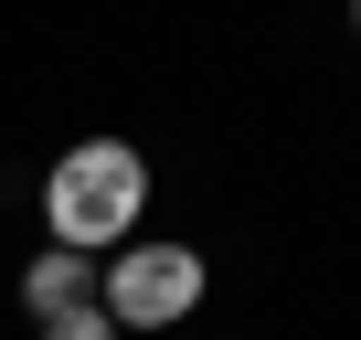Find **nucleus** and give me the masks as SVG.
<instances>
[{"instance_id":"1","label":"nucleus","mask_w":361,"mask_h":340,"mask_svg":"<svg viewBox=\"0 0 361 340\" xmlns=\"http://www.w3.org/2000/svg\"><path fill=\"white\" fill-rule=\"evenodd\" d=\"M138 213H149V159H138L128 138H75V149L43 170V224H54V245H75V255L138 245Z\"/></svg>"},{"instance_id":"2","label":"nucleus","mask_w":361,"mask_h":340,"mask_svg":"<svg viewBox=\"0 0 361 340\" xmlns=\"http://www.w3.org/2000/svg\"><path fill=\"white\" fill-rule=\"evenodd\" d=\"M96 308L117 329H170V319H192L202 308V255L192 245H138L96 277Z\"/></svg>"},{"instance_id":"3","label":"nucleus","mask_w":361,"mask_h":340,"mask_svg":"<svg viewBox=\"0 0 361 340\" xmlns=\"http://www.w3.org/2000/svg\"><path fill=\"white\" fill-rule=\"evenodd\" d=\"M96 298V255H75V245H43L32 266H22V308L32 319H54V308H85Z\"/></svg>"},{"instance_id":"4","label":"nucleus","mask_w":361,"mask_h":340,"mask_svg":"<svg viewBox=\"0 0 361 340\" xmlns=\"http://www.w3.org/2000/svg\"><path fill=\"white\" fill-rule=\"evenodd\" d=\"M43 340H117V319L85 298V308H54V319H43Z\"/></svg>"},{"instance_id":"5","label":"nucleus","mask_w":361,"mask_h":340,"mask_svg":"<svg viewBox=\"0 0 361 340\" xmlns=\"http://www.w3.org/2000/svg\"><path fill=\"white\" fill-rule=\"evenodd\" d=\"M350 22H361V0H350Z\"/></svg>"}]
</instances>
